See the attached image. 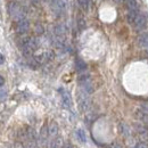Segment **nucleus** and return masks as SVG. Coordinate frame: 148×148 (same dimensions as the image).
Masks as SVG:
<instances>
[{"mask_svg": "<svg viewBox=\"0 0 148 148\" xmlns=\"http://www.w3.org/2000/svg\"><path fill=\"white\" fill-rule=\"evenodd\" d=\"M76 137H77V139H79L82 144L87 143V136H86V132H84L82 129L76 130Z\"/></svg>", "mask_w": 148, "mask_h": 148, "instance_id": "nucleus-16", "label": "nucleus"}, {"mask_svg": "<svg viewBox=\"0 0 148 148\" xmlns=\"http://www.w3.org/2000/svg\"><path fill=\"white\" fill-rule=\"evenodd\" d=\"M112 148H122V146L115 143V144H113V145H112Z\"/></svg>", "mask_w": 148, "mask_h": 148, "instance_id": "nucleus-26", "label": "nucleus"}, {"mask_svg": "<svg viewBox=\"0 0 148 148\" xmlns=\"http://www.w3.org/2000/svg\"><path fill=\"white\" fill-rule=\"evenodd\" d=\"M120 131H121V133H122L123 136H125V137L130 136V133H131V130H130V128L128 127V124H125V123H121V124H120Z\"/></svg>", "mask_w": 148, "mask_h": 148, "instance_id": "nucleus-17", "label": "nucleus"}, {"mask_svg": "<svg viewBox=\"0 0 148 148\" xmlns=\"http://www.w3.org/2000/svg\"><path fill=\"white\" fill-rule=\"evenodd\" d=\"M36 32H37L38 34H42L43 33V27L40 25V24H38L37 27H36Z\"/></svg>", "mask_w": 148, "mask_h": 148, "instance_id": "nucleus-23", "label": "nucleus"}, {"mask_svg": "<svg viewBox=\"0 0 148 148\" xmlns=\"http://www.w3.org/2000/svg\"><path fill=\"white\" fill-rule=\"evenodd\" d=\"M127 6L129 8V12H138V1L137 0H127Z\"/></svg>", "mask_w": 148, "mask_h": 148, "instance_id": "nucleus-13", "label": "nucleus"}, {"mask_svg": "<svg viewBox=\"0 0 148 148\" xmlns=\"http://www.w3.org/2000/svg\"><path fill=\"white\" fill-rule=\"evenodd\" d=\"M75 67H76V71L82 72V71H84V70L87 69V64H86V62H84L83 59L79 58V59H76V62H75Z\"/></svg>", "mask_w": 148, "mask_h": 148, "instance_id": "nucleus-14", "label": "nucleus"}, {"mask_svg": "<svg viewBox=\"0 0 148 148\" xmlns=\"http://www.w3.org/2000/svg\"><path fill=\"white\" fill-rule=\"evenodd\" d=\"M58 132H59V128H58V124L56 122H51L49 125H48V133H49V137L51 139L56 138L58 136Z\"/></svg>", "mask_w": 148, "mask_h": 148, "instance_id": "nucleus-9", "label": "nucleus"}, {"mask_svg": "<svg viewBox=\"0 0 148 148\" xmlns=\"http://www.w3.org/2000/svg\"><path fill=\"white\" fill-rule=\"evenodd\" d=\"M114 1H115V2H117V3H121V2H123L124 0H114Z\"/></svg>", "mask_w": 148, "mask_h": 148, "instance_id": "nucleus-28", "label": "nucleus"}, {"mask_svg": "<svg viewBox=\"0 0 148 148\" xmlns=\"http://www.w3.org/2000/svg\"><path fill=\"white\" fill-rule=\"evenodd\" d=\"M29 29H30V23H29L27 19H25V18L18 21V22L16 23V26H15L16 32L19 33V34H24V33H26V32L29 31Z\"/></svg>", "mask_w": 148, "mask_h": 148, "instance_id": "nucleus-6", "label": "nucleus"}, {"mask_svg": "<svg viewBox=\"0 0 148 148\" xmlns=\"http://www.w3.org/2000/svg\"><path fill=\"white\" fill-rule=\"evenodd\" d=\"M3 84H5V79L0 75V88H1V87H3Z\"/></svg>", "mask_w": 148, "mask_h": 148, "instance_id": "nucleus-24", "label": "nucleus"}, {"mask_svg": "<svg viewBox=\"0 0 148 148\" xmlns=\"http://www.w3.org/2000/svg\"><path fill=\"white\" fill-rule=\"evenodd\" d=\"M77 1H79L80 7L83 10H88V8H89V0H77Z\"/></svg>", "mask_w": 148, "mask_h": 148, "instance_id": "nucleus-18", "label": "nucleus"}, {"mask_svg": "<svg viewBox=\"0 0 148 148\" xmlns=\"http://www.w3.org/2000/svg\"><path fill=\"white\" fill-rule=\"evenodd\" d=\"M7 99V90L0 89V101H3Z\"/></svg>", "mask_w": 148, "mask_h": 148, "instance_id": "nucleus-20", "label": "nucleus"}, {"mask_svg": "<svg viewBox=\"0 0 148 148\" xmlns=\"http://www.w3.org/2000/svg\"><path fill=\"white\" fill-rule=\"evenodd\" d=\"M134 29L139 32H143L146 27H147V17L144 14H139V16L137 17L134 24H133Z\"/></svg>", "mask_w": 148, "mask_h": 148, "instance_id": "nucleus-4", "label": "nucleus"}, {"mask_svg": "<svg viewBox=\"0 0 148 148\" xmlns=\"http://www.w3.org/2000/svg\"><path fill=\"white\" fill-rule=\"evenodd\" d=\"M32 1H36V0H32Z\"/></svg>", "mask_w": 148, "mask_h": 148, "instance_id": "nucleus-30", "label": "nucleus"}, {"mask_svg": "<svg viewBox=\"0 0 148 148\" xmlns=\"http://www.w3.org/2000/svg\"><path fill=\"white\" fill-rule=\"evenodd\" d=\"M62 148H72V146H71L70 144H66V145H64V146H63Z\"/></svg>", "mask_w": 148, "mask_h": 148, "instance_id": "nucleus-27", "label": "nucleus"}, {"mask_svg": "<svg viewBox=\"0 0 148 148\" xmlns=\"http://www.w3.org/2000/svg\"><path fill=\"white\" fill-rule=\"evenodd\" d=\"M138 46L140 48H148V32H144L138 37Z\"/></svg>", "mask_w": 148, "mask_h": 148, "instance_id": "nucleus-10", "label": "nucleus"}, {"mask_svg": "<svg viewBox=\"0 0 148 148\" xmlns=\"http://www.w3.org/2000/svg\"><path fill=\"white\" fill-rule=\"evenodd\" d=\"M3 63H5V57H3V55L0 53V65L3 64Z\"/></svg>", "mask_w": 148, "mask_h": 148, "instance_id": "nucleus-25", "label": "nucleus"}, {"mask_svg": "<svg viewBox=\"0 0 148 148\" xmlns=\"http://www.w3.org/2000/svg\"><path fill=\"white\" fill-rule=\"evenodd\" d=\"M63 147V139L59 137H56L51 139L48 144V148H62Z\"/></svg>", "mask_w": 148, "mask_h": 148, "instance_id": "nucleus-12", "label": "nucleus"}, {"mask_svg": "<svg viewBox=\"0 0 148 148\" xmlns=\"http://www.w3.org/2000/svg\"><path fill=\"white\" fill-rule=\"evenodd\" d=\"M146 50H147V54H148V48H147V49H146Z\"/></svg>", "mask_w": 148, "mask_h": 148, "instance_id": "nucleus-29", "label": "nucleus"}, {"mask_svg": "<svg viewBox=\"0 0 148 148\" xmlns=\"http://www.w3.org/2000/svg\"><path fill=\"white\" fill-rule=\"evenodd\" d=\"M59 92L62 93V103L65 108H71L72 107V98L69 91L64 89H59Z\"/></svg>", "mask_w": 148, "mask_h": 148, "instance_id": "nucleus-7", "label": "nucleus"}, {"mask_svg": "<svg viewBox=\"0 0 148 148\" xmlns=\"http://www.w3.org/2000/svg\"><path fill=\"white\" fill-rule=\"evenodd\" d=\"M80 87L82 88V90L87 93H91L93 91L92 83H91V79L89 75H80L79 80H77Z\"/></svg>", "mask_w": 148, "mask_h": 148, "instance_id": "nucleus-2", "label": "nucleus"}, {"mask_svg": "<svg viewBox=\"0 0 148 148\" xmlns=\"http://www.w3.org/2000/svg\"><path fill=\"white\" fill-rule=\"evenodd\" d=\"M136 117H137V120L141 124H144L145 127L148 128V113H145L141 110H138V111L136 112Z\"/></svg>", "mask_w": 148, "mask_h": 148, "instance_id": "nucleus-8", "label": "nucleus"}, {"mask_svg": "<svg viewBox=\"0 0 148 148\" xmlns=\"http://www.w3.org/2000/svg\"><path fill=\"white\" fill-rule=\"evenodd\" d=\"M51 6L56 13L60 14V13L65 12V9L67 7V0H51Z\"/></svg>", "mask_w": 148, "mask_h": 148, "instance_id": "nucleus-5", "label": "nucleus"}, {"mask_svg": "<svg viewBox=\"0 0 148 148\" xmlns=\"http://www.w3.org/2000/svg\"><path fill=\"white\" fill-rule=\"evenodd\" d=\"M54 31H55V34L56 37L58 38H64V36L66 34V26L64 25V24H57L55 26V29H54Z\"/></svg>", "mask_w": 148, "mask_h": 148, "instance_id": "nucleus-11", "label": "nucleus"}, {"mask_svg": "<svg viewBox=\"0 0 148 148\" xmlns=\"http://www.w3.org/2000/svg\"><path fill=\"white\" fill-rule=\"evenodd\" d=\"M140 110L143 112H145V113H148V101H145V103H143L140 105Z\"/></svg>", "mask_w": 148, "mask_h": 148, "instance_id": "nucleus-21", "label": "nucleus"}, {"mask_svg": "<svg viewBox=\"0 0 148 148\" xmlns=\"http://www.w3.org/2000/svg\"><path fill=\"white\" fill-rule=\"evenodd\" d=\"M77 103H79V107L82 112H86L89 110L90 107V98H89V93L84 92L83 90H80L77 92Z\"/></svg>", "mask_w": 148, "mask_h": 148, "instance_id": "nucleus-1", "label": "nucleus"}, {"mask_svg": "<svg viewBox=\"0 0 148 148\" xmlns=\"http://www.w3.org/2000/svg\"><path fill=\"white\" fill-rule=\"evenodd\" d=\"M9 14H10V16L13 18H15L17 22L21 21V19H24V16H25L23 8L21 6H18L17 3H14V2L9 5Z\"/></svg>", "mask_w": 148, "mask_h": 148, "instance_id": "nucleus-3", "label": "nucleus"}, {"mask_svg": "<svg viewBox=\"0 0 148 148\" xmlns=\"http://www.w3.org/2000/svg\"><path fill=\"white\" fill-rule=\"evenodd\" d=\"M138 16H139V13H138V12H129V13H128V15H127V19H128L129 24L133 25Z\"/></svg>", "mask_w": 148, "mask_h": 148, "instance_id": "nucleus-15", "label": "nucleus"}, {"mask_svg": "<svg viewBox=\"0 0 148 148\" xmlns=\"http://www.w3.org/2000/svg\"><path fill=\"white\" fill-rule=\"evenodd\" d=\"M134 148H148V145L147 144H145V143H138V144H136L134 145Z\"/></svg>", "mask_w": 148, "mask_h": 148, "instance_id": "nucleus-22", "label": "nucleus"}, {"mask_svg": "<svg viewBox=\"0 0 148 148\" xmlns=\"http://www.w3.org/2000/svg\"><path fill=\"white\" fill-rule=\"evenodd\" d=\"M77 26H79V30H83V29H86V21L84 18H79L77 19Z\"/></svg>", "mask_w": 148, "mask_h": 148, "instance_id": "nucleus-19", "label": "nucleus"}]
</instances>
